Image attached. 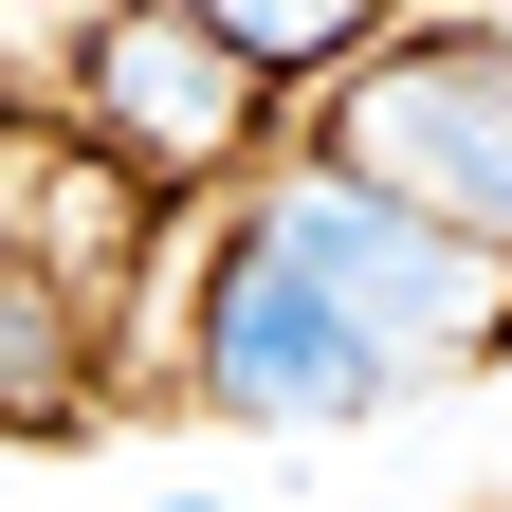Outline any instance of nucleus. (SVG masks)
Wrapping results in <instances>:
<instances>
[{
    "label": "nucleus",
    "mask_w": 512,
    "mask_h": 512,
    "mask_svg": "<svg viewBox=\"0 0 512 512\" xmlns=\"http://www.w3.org/2000/svg\"><path fill=\"white\" fill-rule=\"evenodd\" d=\"M256 238L293 256L311 293L348 311V330L384 348V366H476V348H512V293H494V256L476 238H439V220H403L384 183H348V165H293L275 202H256Z\"/></svg>",
    "instance_id": "1"
},
{
    "label": "nucleus",
    "mask_w": 512,
    "mask_h": 512,
    "mask_svg": "<svg viewBox=\"0 0 512 512\" xmlns=\"http://www.w3.org/2000/svg\"><path fill=\"white\" fill-rule=\"evenodd\" d=\"M330 165L384 183L403 220L512 256V37H403V55H366L348 110H330Z\"/></svg>",
    "instance_id": "2"
},
{
    "label": "nucleus",
    "mask_w": 512,
    "mask_h": 512,
    "mask_svg": "<svg viewBox=\"0 0 512 512\" xmlns=\"http://www.w3.org/2000/svg\"><path fill=\"white\" fill-rule=\"evenodd\" d=\"M183 384H202L220 421H275V439H348V421L403 403V366H384L256 220L220 238V293H202V330H183Z\"/></svg>",
    "instance_id": "3"
},
{
    "label": "nucleus",
    "mask_w": 512,
    "mask_h": 512,
    "mask_svg": "<svg viewBox=\"0 0 512 512\" xmlns=\"http://www.w3.org/2000/svg\"><path fill=\"white\" fill-rule=\"evenodd\" d=\"M256 55L220 19H183V0H110L92 19V128H110V165H147V183H220L256 147Z\"/></svg>",
    "instance_id": "4"
},
{
    "label": "nucleus",
    "mask_w": 512,
    "mask_h": 512,
    "mask_svg": "<svg viewBox=\"0 0 512 512\" xmlns=\"http://www.w3.org/2000/svg\"><path fill=\"white\" fill-rule=\"evenodd\" d=\"M92 421V348H74V293L0 238V439H74Z\"/></svg>",
    "instance_id": "5"
},
{
    "label": "nucleus",
    "mask_w": 512,
    "mask_h": 512,
    "mask_svg": "<svg viewBox=\"0 0 512 512\" xmlns=\"http://www.w3.org/2000/svg\"><path fill=\"white\" fill-rule=\"evenodd\" d=\"M183 19H220L256 74H348V55L384 37V0H183Z\"/></svg>",
    "instance_id": "6"
},
{
    "label": "nucleus",
    "mask_w": 512,
    "mask_h": 512,
    "mask_svg": "<svg viewBox=\"0 0 512 512\" xmlns=\"http://www.w3.org/2000/svg\"><path fill=\"white\" fill-rule=\"evenodd\" d=\"M147 512H220V494H147Z\"/></svg>",
    "instance_id": "7"
}]
</instances>
